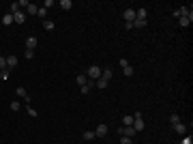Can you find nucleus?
Instances as JSON below:
<instances>
[{
    "label": "nucleus",
    "mask_w": 193,
    "mask_h": 144,
    "mask_svg": "<svg viewBox=\"0 0 193 144\" xmlns=\"http://www.w3.org/2000/svg\"><path fill=\"white\" fill-rule=\"evenodd\" d=\"M2 24H4V26H11V24H13V15H11V13H6V15L2 17Z\"/></svg>",
    "instance_id": "dca6fc26"
},
{
    "label": "nucleus",
    "mask_w": 193,
    "mask_h": 144,
    "mask_svg": "<svg viewBox=\"0 0 193 144\" xmlns=\"http://www.w3.org/2000/svg\"><path fill=\"white\" fill-rule=\"evenodd\" d=\"M17 97H22L26 103L30 101V97H28V93H26V88H24V86H17Z\"/></svg>",
    "instance_id": "6e6552de"
},
{
    "label": "nucleus",
    "mask_w": 193,
    "mask_h": 144,
    "mask_svg": "<svg viewBox=\"0 0 193 144\" xmlns=\"http://www.w3.org/2000/svg\"><path fill=\"white\" fill-rule=\"evenodd\" d=\"M170 123H172V125H178V123H180V116H178V114H172V116H170Z\"/></svg>",
    "instance_id": "5701e85b"
},
{
    "label": "nucleus",
    "mask_w": 193,
    "mask_h": 144,
    "mask_svg": "<svg viewBox=\"0 0 193 144\" xmlns=\"http://www.w3.org/2000/svg\"><path fill=\"white\" fill-rule=\"evenodd\" d=\"M37 11H39V6H37V4H28V9H26V15H37Z\"/></svg>",
    "instance_id": "f8f14e48"
},
{
    "label": "nucleus",
    "mask_w": 193,
    "mask_h": 144,
    "mask_svg": "<svg viewBox=\"0 0 193 144\" xmlns=\"http://www.w3.org/2000/svg\"><path fill=\"white\" fill-rule=\"evenodd\" d=\"M146 26H148L146 19H135V22H133V28H146Z\"/></svg>",
    "instance_id": "4468645a"
},
{
    "label": "nucleus",
    "mask_w": 193,
    "mask_h": 144,
    "mask_svg": "<svg viewBox=\"0 0 193 144\" xmlns=\"http://www.w3.org/2000/svg\"><path fill=\"white\" fill-rule=\"evenodd\" d=\"M122 71H125V75H133V73H135V71H133V67H131V65H127V67H125V69H122Z\"/></svg>",
    "instance_id": "393cba45"
},
{
    "label": "nucleus",
    "mask_w": 193,
    "mask_h": 144,
    "mask_svg": "<svg viewBox=\"0 0 193 144\" xmlns=\"http://www.w3.org/2000/svg\"><path fill=\"white\" fill-rule=\"evenodd\" d=\"M191 22H193V11L189 13V15H183V17H178V24H180V26H185V28H187Z\"/></svg>",
    "instance_id": "39448f33"
},
{
    "label": "nucleus",
    "mask_w": 193,
    "mask_h": 144,
    "mask_svg": "<svg viewBox=\"0 0 193 144\" xmlns=\"http://www.w3.org/2000/svg\"><path fill=\"white\" fill-rule=\"evenodd\" d=\"M105 133H107V125H99V127L95 129V136H96V138H103Z\"/></svg>",
    "instance_id": "423d86ee"
},
{
    "label": "nucleus",
    "mask_w": 193,
    "mask_h": 144,
    "mask_svg": "<svg viewBox=\"0 0 193 144\" xmlns=\"http://www.w3.org/2000/svg\"><path fill=\"white\" fill-rule=\"evenodd\" d=\"M92 86H95V82H86V86H82V88H80V93H84V95H88Z\"/></svg>",
    "instance_id": "ddd939ff"
},
{
    "label": "nucleus",
    "mask_w": 193,
    "mask_h": 144,
    "mask_svg": "<svg viewBox=\"0 0 193 144\" xmlns=\"http://www.w3.org/2000/svg\"><path fill=\"white\" fill-rule=\"evenodd\" d=\"M146 15H148L146 9H138V11H135V19H146Z\"/></svg>",
    "instance_id": "9b49d317"
},
{
    "label": "nucleus",
    "mask_w": 193,
    "mask_h": 144,
    "mask_svg": "<svg viewBox=\"0 0 193 144\" xmlns=\"http://www.w3.org/2000/svg\"><path fill=\"white\" fill-rule=\"evenodd\" d=\"M45 15H47V9H43V6H39V11H37V17H41V19L45 22Z\"/></svg>",
    "instance_id": "f3484780"
},
{
    "label": "nucleus",
    "mask_w": 193,
    "mask_h": 144,
    "mask_svg": "<svg viewBox=\"0 0 193 144\" xmlns=\"http://www.w3.org/2000/svg\"><path fill=\"white\" fill-rule=\"evenodd\" d=\"M28 4H30L28 0H19V2H17V6H26V9H28Z\"/></svg>",
    "instance_id": "473e14b6"
},
{
    "label": "nucleus",
    "mask_w": 193,
    "mask_h": 144,
    "mask_svg": "<svg viewBox=\"0 0 193 144\" xmlns=\"http://www.w3.org/2000/svg\"><path fill=\"white\" fill-rule=\"evenodd\" d=\"M101 78L109 82V80H112V69H105V71H101Z\"/></svg>",
    "instance_id": "a211bd4d"
},
{
    "label": "nucleus",
    "mask_w": 193,
    "mask_h": 144,
    "mask_svg": "<svg viewBox=\"0 0 193 144\" xmlns=\"http://www.w3.org/2000/svg\"><path fill=\"white\" fill-rule=\"evenodd\" d=\"M43 28H45L47 32H51V30L56 28V24H54V22H49V19H45V22H43Z\"/></svg>",
    "instance_id": "2eb2a0df"
},
{
    "label": "nucleus",
    "mask_w": 193,
    "mask_h": 144,
    "mask_svg": "<svg viewBox=\"0 0 193 144\" xmlns=\"http://www.w3.org/2000/svg\"><path fill=\"white\" fill-rule=\"evenodd\" d=\"M75 82L80 84V88H82V86H86V75H77V78H75Z\"/></svg>",
    "instance_id": "4be33fe9"
},
{
    "label": "nucleus",
    "mask_w": 193,
    "mask_h": 144,
    "mask_svg": "<svg viewBox=\"0 0 193 144\" xmlns=\"http://www.w3.org/2000/svg\"><path fill=\"white\" fill-rule=\"evenodd\" d=\"M96 86H99L101 91H105V88H107V80H103V78H99V80H96Z\"/></svg>",
    "instance_id": "6ab92c4d"
},
{
    "label": "nucleus",
    "mask_w": 193,
    "mask_h": 144,
    "mask_svg": "<svg viewBox=\"0 0 193 144\" xmlns=\"http://www.w3.org/2000/svg\"><path fill=\"white\" fill-rule=\"evenodd\" d=\"M120 144H133L131 138H125V136H120Z\"/></svg>",
    "instance_id": "cd10ccee"
},
{
    "label": "nucleus",
    "mask_w": 193,
    "mask_h": 144,
    "mask_svg": "<svg viewBox=\"0 0 193 144\" xmlns=\"http://www.w3.org/2000/svg\"><path fill=\"white\" fill-rule=\"evenodd\" d=\"M95 131H84V140H95Z\"/></svg>",
    "instance_id": "b1692460"
},
{
    "label": "nucleus",
    "mask_w": 193,
    "mask_h": 144,
    "mask_svg": "<svg viewBox=\"0 0 193 144\" xmlns=\"http://www.w3.org/2000/svg\"><path fill=\"white\" fill-rule=\"evenodd\" d=\"M88 78H90L92 82H96V80L101 78V67H99V65H92V67H88Z\"/></svg>",
    "instance_id": "f257e3e1"
},
{
    "label": "nucleus",
    "mask_w": 193,
    "mask_h": 144,
    "mask_svg": "<svg viewBox=\"0 0 193 144\" xmlns=\"http://www.w3.org/2000/svg\"><path fill=\"white\" fill-rule=\"evenodd\" d=\"M49 6H54V0H45L43 2V9H49Z\"/></svg>",
    "instance_id": "2f4dec72"
},
{
    "label": "nucleus",
    "mask_w": 193,
    "mask_h": 144,
    "mask_svg": "<svg viewBox=\"0 0 193 144\" xmlns=\"http://www.w3.org/2000/svg\"><path fill=\"white\" fill-rule=\"evenodd\" d=\"M118 136L133 138V136H135V129H133V127H118Z\"/></svg>",
    "instance_id": "7ed1b4c3"
},
{
    "label": "nucleus",
    "mask_w": 193,
    "mask_h": 144,
    "mask_svg": "<svg viewBox=\"0 0 193 144\" xmlns=\"http://www.w3.org/2000/svg\"><path fill=\"white\" fill-rule=\"evenodd\" d=\"M127 65H129V60H127V58H120V67H122V69H125V67H127Z\"/></svg>",
    "instance_id": "72a5a7b5"
},
{
    "label": "nucleus",
    "mask_w": 193,
    "mask_h": 144,
    "mask_svg": "<svg viewBox=\"0 0 193 144\" xmlns=\"http://www.w3.org/2000/svg\"><path fill=\"white\" fill-rule=\"evenodd\" d=\"M35 48H37V39H35V37H28V39H26V49L35 52Z\"/></svg>",
    "instance_id": "0eeeda50"
},
{
    "label": "nucleus",
    "mask_w": 193,
    "mask_h": 144,
    "mask_svg": "<svg viewBox=\"0 0 193 144\" xmlns=\"http://www.w3.org/2000/svg\"><path fill=\"white\" fill-rule=\"evenodd\" d=\"M122 17H125L127 24H133V22H135V11H133V9H127V11L122 13Z\"/></svg>",
    "instance_id": "20e7f679"
},
{
    "label": "nucleus",
    "mask_w": 193,
    "mask_h": 144,
    "mask_svg": "<svg viewBox=\"0 0 193 144\" xmlns=\"http://www.w3.org/2000/svg\"><path fill=\"white\" fill-rule=\"evenodd\" d=\"M60 6H62V9H67V11H69V9H71V6H73V2H71V0H60Z\"/></svg>",
    "instance_id": "412c9836"
},
{
    "label": "nucleus",
    "mask_w": 193,
    "mask_h": 144,
    "mask_svg": "<svg viewBox=\"0 0 193 144\" xmlns=\"http://www.w3.org/2000/svg\"><path fill=\"white\" fill-rule=\"evenodd\" d=\"M2 69H6V58H4V56H0V71H2Z\"/></svg>",
    "instance_id": "c756f323"
},
{
    "label": "nucleus",
    "mask_w": 193,
    "mask_h": 144,
    "mask_svg": "<svg viewBox=\"0 0 193 144\" xmlns=\"http://www.w3.org/2000/svg\"><path fill=\"white\" fill-rule=\"evenodd\" d=\"M37 114H39V112H37L35 108H28V116H32V118H37Z\"/></svg>",
    "instance_id": "c85d7f7f"
},
{
    "label": "nucleus",
    "mask_w": 193,
    "mask_h": 144,
    "mask_svg": "<svg viewBox=\"0 0 193 144\" xmlns=\"http://www.w3.org/2000/svg\"><path fill=\"white\" fill-rule=\"evenodd\" d=\"M13 24H26V11H17V13H13Z\"/></svg>",
    "instance_id": "f03ea898"
},
{
    "label": "nucleus",
    "mask_w": 193,
    "mask_h": 144,
    "mask_svg": "<svg viewBox=\"0 0 193 144\" xmlns=\"http://www.w3.org/2000/svg\"><path fill=\"white\" fill-rule=\"evenodd\" d=\"M122 125L125 127H131L133 125V116H122Z\"/></svg>",
    "instance_id": "aec40b11"
},
{
    "label": "nucleus",
    "mask_w": 193,
    "mask_h": 144,
    "mask_svg": "<svg viewBox=\"0 0 193 144\" xmlns=\"http://www.w3.org/2000/svg\"><path fill=\"white\" fill-rule=\"evenodd\" d=\"M180 144H193V138L187 133V136H183V142H180Z\"/></svg>",
    "instance_id": "bb28decb"
},
{
    "label": "nucleus",
    "mask_w": 193,
    "mask_h": 144,
    "mask_svg": "<svg viewBox=\"0 0 193 144\" xmlns=\"http://www.w3.org/2000/svg\"><path fill=\"white\" fill-rule=\"evenodd\" d=\"M9 73H11V69H2V71H0V78H2V80H9Z\"/></svg>",
    "instance_id": "a878e982"
},
{
    "label": "nucleus",
    "mask_w": 193,
    "mask_h": 144,
    "mask_svg": "<svg viewBox=\"0 0 193 144\" xmlns=\"http://www.w3.org/2000/svg\"><path fill=\"white\" fill-rule=\"evenodd\" d=\"M17 67V56H6V69Z\"/></svg>",
    "instance_id": "1a4fd4ad"
},
{
    "label": "nucleus",
    "mask_w": 193,
    "mask_h": 144,
    "mask_svg": "<svg viewBox=\"0 0 193 144\" xmlns=\"http://www.w3.org/2000/svg\"><path fill=\"white\" fill-rule=\"evenodd\" d=\"M11 110L17 112V110H19V101H11Z\"/></svg>",
    "instance_id": "7c9ffc66"
},
{
    "label": "nucleus",
    "mask_w": 193,
    "mask_h": 144,
    "mask_svg": "<svg viewBox=\"0 0 193 144\" xmlns=\"http://www.w3.org/2000/svg\"><path fill=\"white\" fill-rule=\"evenodd\" d=\"M174 131H176V133H180V136H187V125L178 123V125H174Z\"/></svg>",
    "instance_id": "9d476101"
}]
</instances>
